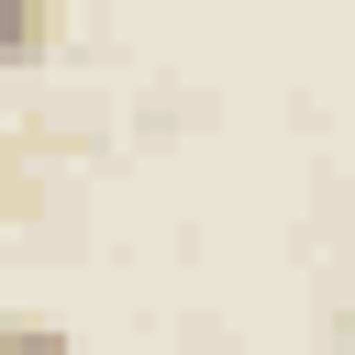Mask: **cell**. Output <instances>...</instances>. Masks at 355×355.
Here are the masks:
<instances>
[{
	"mask_svg": "<svg viewBox=\"0 0 355 355\" xmlns=\"http://www.w3.org/2000/svg\"><path fill=\"white\" fill-rule=\"evenodd\" d=\"M44 33H55V22H44V0H0V67H33V55H44Z\"/></svg>",
	"mask_w": 355,
	"mask_h": 355,
	"instance_id": "6da1fadb",
	"label": "cell"
},
{
	"mask_svg": "<svg viewBox=\"0 0 355 355\" xmlns=\"http://www.w3.org/2000/svg\"><path fill=\"white\" fill-rule=\"evenodd\" d=\"M0 355H78V333H55V322H0Z\"/></svg>",
	"mask_w": 355,
	"mask_h": 355,
	"instance_id": "7a4b0ae2",
	"label": "cell"
}]
</instances>
